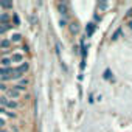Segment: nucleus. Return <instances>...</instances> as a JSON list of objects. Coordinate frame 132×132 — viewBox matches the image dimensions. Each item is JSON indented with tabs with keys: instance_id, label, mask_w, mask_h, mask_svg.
I'll return each mask as SVG.
<instances>
[{
	"instance_id": "nucleus-9",
	"label": "nucleus",
	"mask_w": 132,
	"mask_h": 132,
	"mask_svg": "<svg viewBox=\"0 0 132 132\" xmlns=\"http://www.w3.org/2000/svg\"><path fill=\"white\" fill-rule=\"evenodd\" d=\"M0 62H2L3 67H10V65H11V59H10V57H3Z\"/></svg>"
},
{
	"instance_id": "nucleus-21",
	"label": "nucleus",
	"mask_w": 132,
	"mask_h": 132,
	"mask_svg": "<svg viewBox=\"0 0 132 132\" xmlns=\"http://www.w3.org/2000/svg\"><path fill=\"white\" fill-rule=\"evenodd\" d=\"M127 27H129V28L132 30V20H129V23H127Z\"/></svg>"
},
{
	"instance_id": "nucleus-16",
	"label": "nucleus",
	"mask_w": 132,
	"mask_h": 132,
	"mask_svg": "<svg viewBox=\"0 0 132 132\" xmlns=\"http://www.w3.org/2000/svg\"><path fill=\"white\" fill-rule=\"evenodd\" d=\"M8 89H10V87H6V84H5V82H2V81H0V90H5V92H6Z\"/></svg>"
},
{
	"instance_id": "nucleus-5",
	"label": "nucleus",
	"mask_w": 132,
	"mask_h": 132,
	"mask_svg": "<svg viewBox=\"0 0 132 132\" xmlns=\"http://www.w3.org/2000/svg\"><path fill=\"white\" fill-rule=\"evenodd\" d=\"M17 101H13V100H10L8 101V104H6V109H17Z\"/></svg>"
},
{
	"instance_id": "nucleus-20",
	"label": "nucleus",
	"mask_w": 132,
	"mask_h": 132,
	"mask_svg": "<svg viewBox=\"0 0 132 132\" xmlns=\"http://www.w3.org/2000/svg\"><path fill=\"white\" fill-rule=\"evenodd\" d=\"M19 22H20V20H19V17H17V16H14V23H19Z\"/></svg>"
},
{
	"instance_id": "nucleus-1",
	"label": "nucleus",
	"mask_w": 132,
	"mask_h": 132,
	"mask_svg": "<svg viewBox=\"0 0 132 132\" xmlns=\"http://www.w3.org/2000/svg\"><path fill=\"white\" fill-rule=\"evenodd\" d=\"M28 69H30L28 62H22L20 67H17V69H16V73H17V75H20V76H23V73H27V72H28Z\"/></svg>"
},
{
	"instance_id": "nucleus-4",
	"label": "nucleus",
	"mask_w": 132,
	"mask_h": 132,
	"mask_svg": "<svg viewBox=\"0 0 132 132\" xmlns=\"http://www.w3.org/2000/svg\"><path fill=\"white\" fill-rule=\"evenodd\" d=\"M56 8H57V11H59L62 16H67V14H69V8H67V5L62 3V2H61V3H57V5H56Z\"/></svg>"
},
{
	"instance_id": "nucleus-13",
	"label": "nucleus",
	"mask_w": 132,
	"mask_h": 132,
	"mask_svg": "<svg viewBox=\"0 0 132 132\" xmlns=\"http://www.w3.org/2000/svg\"><path fill=\"white\" fill-rule=\"evenodd\" d=\"M0 22H8V14H0Z\"/></svg>"
},
{
	"instance_id": "nucleus-2",
	"label": "nucleus",
	"mask_w": 132,
	"mask_h": 132,
	"mask_svg": "<svg viewBox=\"0 0 132 132\" xmlns=\"http://www.w3.org/2000/svg\"><path fill=\"white\" fill-rule=\"evenodd\" d=\"M6 96H10V98L14 100V98H19V96H20V92H19L16 87H10V89L6 90Z\"/></svg>"
},
{
	"instance_id": "nucleus-15",
	"label": "nucleus",
	"mask_w": 132,
	"mask_h": 132,
	"mask_svg": "<svg viewBox=\"0 0 132 132\" xmlns=\"http://www.w3.org/2000/svg\"><path fill=\"white\" fill-rule=\"evenodd\" d=\"M27 84H28V81H27V79H20V81H19V84H17V86H22V87H25V86H27ZM25 89H27V87H25Z\"/></svg>"
},
{
	"instance_id": "nucleus-18",
	"label": "nucleus",
	"mask_w": 132,
	"mask_h": 132,
	"mask_svg": "<svg viewBox=\"0 0 132 132\" xmlns=\"http://www.w3.org/2000/svg\"><path fill=\"white\" fill-rule=\"evenodd\" d=\"M5 124H6V121H5L3 118H0V129H2V127H5Z\"/></svg>"
},
{
	"instance_id": "nucleus-11",
	"label": "nucleus",
	"mask_w": 132,
	"mask_h": 132,
	"mask_svg": "<svg viewBox=\"0 0 132 132\" xmlns=\"http://www.w3.org/2000/svg\"><path fill=\"white\" fill-rule=\"evenodd\" d=\"M120 36H121V28H118V30H117V31L113 33V36H112V40H117V39H118Z\"/></svg>"
},
{
	"instance_id": "nucleus-17",
	"label": "nucleus",
	"mask_w": 132,
	"mask_h": 132,
	"mask_svg": "<svg viewBox=\"0 0 132 132\" xmlns=\"http://www.w3.org/2000/svg\"><path fill=\"white\" fill-rule=\"evenodd\" d=\"M8 28H10V27H6V25H3V27H2V23H0V34H2L3 31H6Z\"/></svg>"
},
{
	"instance_id": "nucleus-8",
	"label": "nucleus",
	"mask_w": 132,
	"mask_h": 132,
	"mask_svg": "<svg viewBox=\"0 0 132 132\" xmlns=\"http://www.w3.org/2000/svg\"><path fill=\"white\" fill-rule=\"evenodd\" d=\"M103 78H104V79H112V72H110L109 69H106L104 73H103Z\"/></svg>"
},
{
	"instance_id": "nucleus-23",
	"label": "nucleus",
	"mask_w": 132,
	"mask_h": 132,
	"mask_svg": "<svg viewBox=\"0 0 132 132\" xmlns=\"http://www.w3.org/2000/svg\"><path fill=\"white\" fill-rule=\"evenodd\" d=\"M0 132H8V130H5V129H0Z\"/></svg>"
},
{
	"instance_id": "nucleus-19",
	"label": "nucleus",
	"mask_w": 132,
	"mask_h": 132,
	"mask_svg": "<svg viewBox=\"0 0 132 132\" xmlns=\"http://www.w3.org/2000/svg\"><path fill=\"white\" fill-rule=\"evenodd\" d=\"M126 17H130V19H132V8H130V10L126 13Z\"/></svg>"
},
{
	"instance_id": "nucleus-7",
	"label": "nucleus",
	"mask_w": 132,
	"mask_h": 132,
	"mask_svg": "<svg viewBox=\"0 0 132 132\" xmlns=\"http://www.w3.org/2000/svg\"><path fill=\"white\" fill-rule=\"evenodd\" d=\"M95 23H90V25H87V36H92V33L95 31Z\"/></svg>"
},
{
	"instance_id": "nucleus-6",
	"label": "nucleus",
	"mask_w": 132,
	"mask_h": 132,
	"mask_svg": "<svg viewBox=\"0 0 132 132\" xmlns=\"http://www.w3.org/2000/svg\"><path fill=\"white\" fill-rule=\"evenodd\" d=\"M22 61H23V56L22 54H14L11 57V62H22Z\"/></svg>"
},
{
	"instance_id": "nucleus-12",
	"label": "nucleus",
	"mask_w": 132,
	"mask_h": 132,
	"mask_svg": "<svg viewBox=\"0 0 132 132\" xmlns=\"http://www.w3.org/2000/svg\"><path fill=\"white\" fill-rule=\"evenodd\" d=\"M8 101H10V100H6V98H3V96H0V106H3V107H6Z\"/></svg>"
},
{
	"instance_id": "nucleus-10",
	"label": "nucleus",
	"mask_w": 132,
	"mask_h": 132,
	"mask_svg": "<svg viewBox=\"0 0 132 132\" xmlns=\"http://www.w3.org/2000/svg\"><path fill=\"white\" fill-rule=\"evenodd\" d=\"M10 45H11V42L6 40V39H3L2 42H0V48H10Z\"/></svg>"
},
{
	"instance_id": "nucleus-14",
	"label": "nucleus",
	"mask_w": 132,
	"mask_h": 132,
	"mask_svg": "<svg viewBox=\"0 0 132 132\" xmlns=\"http://www.w3.org/2000/svg\"><path fill=\"white\" fill-rule=\"evenodd\" d=\"M20 39H22V36H20V34H14V36H13V42H19Z\"/></svg>"
},
{
	"instance_id": "nucleus-22",
	"label": "nucleus",
	"mask_w": 132,
	"mask_h": 132,
	"mask_svg": "<svg viewBox=\"0 0 132 132\" xmlns=\"http://www.w3.org/2000/svg\"><path fill=\"white\" fill-rule=\"evenodd\" d=\"M5 112H6L5 109H2V107H0V113H5Z\"/></svg>"
},
{
	"instance_id": "nucleus-3",
	"label": "nucleus",
	"mask_w": 132,
	"mask_h": 132,
	"mask_svg": "<svg viewBox=\"0 0 132 132\" xmlns=\"http://www.w3.org/2000/svg\"><path fill=\"white\" fill-rule=\"evenodd\" d=\"M69 30H70V33H72L73 36L79 34V23H78V22H72V23H69Z\"/></svg>"
}]
</instances>
